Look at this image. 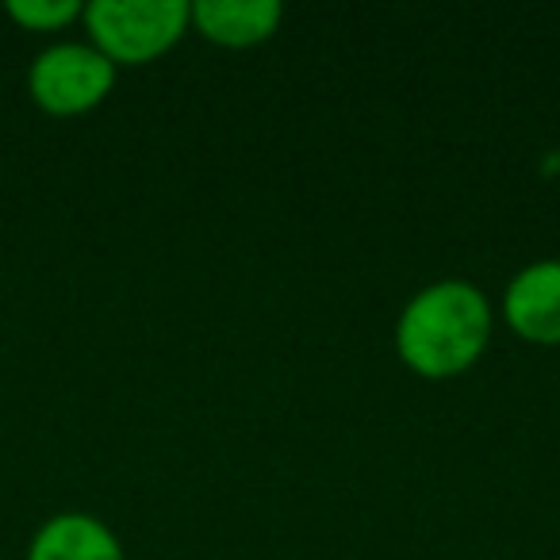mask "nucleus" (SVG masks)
I'll list each match as a JSON object with an SVG mask.
<instances>
[{
  "mask_svg": "<svg viewBox=\"0 0 560 560\" xmlns=\"http://www.w3.org/2000/svg\"><path fill=\"white\" fill-rule=\"evenodd\" d=\"M491 338V304L468 280H434L404 304L396 350L407 369L430 381L460 376L480 361Z\"/></svg>",
  "mask_w": 560,
  "mask_h": 560,
  "instance_id": "1",
  "label": "nucleus"
},
{
  "mask_svg": "<svg viewBox=\"0 0 560 560\" xmlns=\"http://www.w3.org/2000/svg\"><path fill=\"white\" fill-rule=\"evenodd\" d=\"M89 43L112 66H147L192 27L188 0H93L81 12Z\"/></svg>",
  "mask_w": 560,
  "mask_h": 560,
  "instance_id": "2",
  "label": "nucleus"
},
{
  "mask_svg": "<svg viewBox=\"0 0 560 560\" xmlns=\"http://www.w3.org/2000/svg\"><path fill=\"white\" fill-rule=\"evenodd\" d=\"M119 70L89 39H58L27 66V96L47 116H85L108 101Z\"/></svg>",
  "mask_w": 560,
  "mask_h": 560,
  "instance_id": "3",
  "label": "nucleus"
},
{
  "mask_svg": "<svg viewBox=\"0 0 560 560\" xmlns=\"http://www.w3.org/2000/svg\"><path fill=\"white\" fill-rule=\"evenodd\" d=\"M503 319L518 338L560 346V257L529 261L503 292Z\"/></svg>",
  "mask_w": 560,
  "mask_h": 560,
  "instance_id": "4",
  "label": "nucleus"
},
{
  "mask_svg": "<svg viewBox=\"0 0 560 560\" xmlns=\"http://www.w3.org/2000/svg\"><path fill=\"white\" fill-rule=\"evenodd\" d=\"M24 560H127L124 541L89 511H58L27 541Z\"/></svg>",
  "mask_w": 560,
  "mask_h": 560,
  "instance_id": "5",
  "label": "nucleus"
},
{
  "mask_svg": "<svg viewBox=\"0 0 560 560\" xmlns=\"http://www.w3.org/2000/svg\"><path fill=\"white\" fill-rule=\"evenodd\" d=\"M277 0H196L192 27L219 47H254L280 27Z\"/></svg>",
  "mask_w": 560,
  "mask_h": 560,
  "instance_id": "6",
  "label": "nucleus"
},
{
  "mask_svg": "<svg viewBox=\"0 0 560 560\" xmlns=\"http://www.w3.org/2000/svg\"><path fill=\"white\" fill-rule=\"evenodd\" d=\"M85 4L81 0H9L4 4V16L16 27L35 35H55L66 32L70 24H78Z\"/></svg>",
  "mask_w": 560,
  "mask_h": 560,
  "instance_id": "7",
  "label": "nucleus"
}]
</instances>
